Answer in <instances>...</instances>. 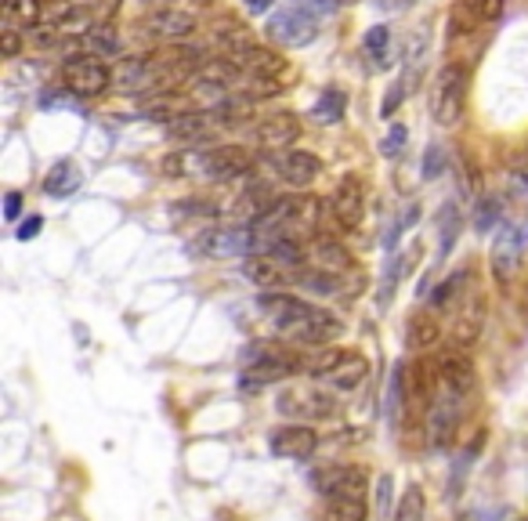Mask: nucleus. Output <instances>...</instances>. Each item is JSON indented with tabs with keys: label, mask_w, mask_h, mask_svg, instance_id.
Segmentation results:
<instances>
[{
	"label": "nucleus",
	"mask_w": 528,
	"mask_h": 521,
	"mask_svg": "<svg viewBox=\"0 0 528 521\" xmlns=\"http://www.w3.org/2000/svg\"><path fill=\"white\" fill-rule=\"evenodd\" d=\"M293 373H304V355L283 344H250L243 355V377H239V388L257 391L268 388V384H279V380L293 377Z\"/></svg>",
	"instance_id": "nucleus-1"
},
{
	"label": "nucleus",
	"mask_w": 528,
	"mask_h": 521,
	"mask_svg": "<svg viewBox=\"0 0 528 521\" xmlns=\"http://www.w3.org/2000/svg\"><path fill=\"white\" fill-rule=\"evenodd\" d=\"M275 409L283 413L290 424H322L340 413V402L326 384H286L275 395Z\"/></svg>",
	"instance_id": "nucleus-2"
},
{
	"label": "nucleus",
	"mask_w": 528,
	"mask_h": 521,
	"mask_svg": "<svg viewBox=\"0 0 528 521\" xmlns=\"http://www.w3.org/2000/svg\"><path fill=\"white\" fill-rule=\"evenodd\" d=\"M467 105V69L449 62L442 66V73L434 76L431 87V120L438 127H456Z\"/></svg>",
	"instance_id": "nucleus-3"
},
{
	"label": "nucleus",
	"mask_w": 528,
	"mask_h": 521,
	"mask_svg": "<svg viewBox=\"0 0 528 521\" xmlns=\"http://www.w3.org/2000/svg\"><path fill=\"white\" fill-rule=\"evenodd\" d=\"M268 40L279 44V48L293 51V48H304V44H312L319 37V19H315L312 11H304L301 4H290V8L275 11L268 26H264Z\"/></svg>",
	"instance_id": "nucleus-4"
},
{
	"label": "nucleus",
	"mask_w": 528,
	"mask_h": 521,
	"mask_svg": "<svg viewBox=\"0 0 528 521\" xmlns=\"http://www.w3.org/2000/svg\"><path fill=\"white\" fill-rule=\"evenodd\" d=\"M62 84L76 98H102L113 87V73L105 62H98V55H73L62 66Z\"/></svg>",
	"instance_id": "nucleus-5"
},
{
	"label": "nucleus",
	"mask_w": 528,
	"mask_h": 521,
	"mask_svg": "<svg viewBox=\"0 0 528 521\" xmlns=\"http://www.w3.org/2000/svg\"><path fill=\"white\" fill-rule=\"evenodd\" d=\"M525 243H528L525 225H518V221L500 225V232L492 239V254H489L492 275H496V283L500 286L514 283V275H518V268H521V254H525Z\"/></svg>",
	"instance_id": "nucleus-6"
},
{
	"label": "nucleus",
	"mask_w": 528,
	"mask_h": 521,
	"mask_svg": "<svg viewBox=\"0 0 528 521\" xmlns=\"http://www.w3.org/2000/svg\"><path fill=\"white\" fill-rule=\"evenodd\" d=\"M485 319H489V304L478 286H471L467 294L460 297V304L453 308V323H449V341L453 348H471L478 344V337L485 333Z\"/></svg>",
	"instance_id": "nucleus-7"
},
{
	"label": "nucleus",
	"mask_w": 528,
	"mask_h": 521,
	"mask_svg": "<svg viewBox=\"0 0 528 521\" xmlns=\"http://www.w3.org/2000/svg\"><path fill=\"white\" fill-rule=\"evenodd\" d=\"M192 160H196V171L207 174L214 181H236V178H246V174L254 171V156L243 149V145H214V149H199L192 152Z\"/></svg>",
	"instance_id": "nucleus-8"
},
{
	"label": "nucleus",
	"mask_w": 528,
	"mask_h": 521,
	"mask_svg": "<svg viewBox=\"0 0 528 521\" xmlns=\"http://www.w3.org/2000/svg\"><path fill=\"white\" fill-rule=\"evenodd\" d=\"M257 304H261V312L268 315V323L283 333V337H290V341L297 337V330L312 319L315 308H319V304L304 301V297H297V294H261Z\"/></svg>",
	"instance_id": "nucleus-9"
},
{
	"label": "nucleus",
	"mask_w": 528,
	"mask_h": 521,
	"mask_svg": "<svg viewBox=\"0 0 528 521\" xmlns=\"http://www.w3.org/2000/svg\"><path fill=\"white\" fill-rule=\"evenodd\" d=\"M315 489L322 500L330 496H366L369 493V471L362 464H326L312 474Z\"/></svg>",
	"instance_id": "nucleus-10"
},
{
	"label": "nucleus",
	"mask_w": 528,
	"mask_h": 521,
	"mask_svg": "<svg viewBox=\"0 0 528 521\" xmlns=\"http://www.w3.org/2000/svg\"><path fill=\"white\" fill-rule=\"evenodd\" d=\"M330 214L344 232H359L362 228V221H366V185H362L359 174L340 178V185L330 196Z\"/></svg>",
	"instance_id": "nucleus-11"
},
{
	"label": "nucleus",
	"mask_w": 528,
	"mask_h": 521,
	"mask_svg": "<svg viewBox=\"0 0 528 521\" xmlns=\"http://www.w3.org/2000/svg\"><path fill=\"white\" fill-rule=\"evenodd\" d=\"M438 362V377H442V391L453 398H467L478 388V370H474L471 355L463 348H445L434 355Z\"/></svg>",
	"instance_id": "nucleus-12"
},
{
	"label": "nucleus",
	"mask_w": 528,
	"mask_h": 521,
	"mask_svg": "<svg viewBox=\"0 0 528 521\" xmlns=\"http://www.w3.org/2000/svg\"><path fill=\"white\" fill-rule=\"evenodd\" d=\"M268 449L279 460H312L319 453V431L312 424H279L268 435Z\"/></svg>",
	"instance_id": "nucleus-13"
},
{
	"label": "nucleus",
	"mask_w": 528,
	"mask_h": 521,
	"mask_svg": "<svg viewBox=\"0 0 528 521\" xmlns=\"http://www.w3.org/2000/svg\"><path fill=\"white\" fill-rule=\"evenodd\" d=\"M460 420H463V398L453 395H438L434 406L427 409V442L431 449H449L460 435Z\"/></svg>",
	"instance_id": "nucleus-14"
},
{
	"label": "nucleus",
	"mask_w": 528,
	"mask_h": 521,
	"mask_svg": "<svg viewBox=\"0 0 528 521\" xmlns=\"http://www.w3.org/2000/svg\"><path fill=\"white\" fill-rule=\"evenodd\" d=\"M236 62V69L243 73V80H261V84H279L286 73V58H279L272 48H261V44H246L243 51L228 55Z\"/></svg>",
	"instance_id": "nucleus-15"
},
{
	"label": "nucleus",
	"mask_w": 528,
	"mask_h": 521,
	"mask_svg": "<svg viewBox=\"0 0 528 521\" xmlns=\"http://www.w3.org/2000/svg\"><path fill=\"white\" fill-rule=\"evenodd\" d=\"M272 171H275V178L283 181V185H290V189H308V185L322 174V160L315 152L286 149V152H275Z\"/></svg>",
	"instance_id": "nucleus-16"
},
{
	"label": "nucleus",
	"mask_w": 528,
	"mask_h": 521,
	"mask_svg": "<svg viewBox=\"0 0 528 521\" xmlns=\"http://www.w3.org/2000/svg\"><path fill=\"white\" fill-rule=\"evenodd\" d=\"M297 138H301V120L293 113L264 116L261 124H254V131H250V142L268 152H286Z\"/></svg>",
	"instance_id": "nucleus-17"
},
{
	"label": "nucleus",
	"mask_w": 528,
	"mask_h": 521,
	"mask_svg": "<svg viewBox=\"0 0 528 521\" xmlns=\"http://www.w3.org/2000/svg\"><path fill=\"white\" fill-rule=\"evenodd\" d=\"M438 388H442V377L434 359H416L413 366H406V395L416 413H427L434 406V398L442 395Z\"/></svg>",
	"instance_id": "nucleus-18"
},
{
	"label": "nucleus",
	"mask_w": 528,
	"mask_h": 521,
	"mask_svg": "<svg viewBox=\"0 0 528 521\" xmlns=\"http://www.w3.org/2000/svg\"><path fill=\"white\" fill-rule=\"evenodd\" d=\"M503 11V0H456L449 15V40L471 37L485 22H496Z\"/></svg>",
	"instance_id": "nucleus-19"
},
{
	"label": "nucleus",
	"mask_w": 528,
	"mask_h": 521,
	"mask_svg": "<svg viewBox=\"0 0 528 521\" xmlns=\"http://www.w3.org/2000/svg\"><path fill=\"white\" fill-rule=\"evenodd\" d=\"M369 377V359L359 355V351H344V359L333 366L319 384H326L330 391H340V395H351V391H359Z\"/></svg>",
	"instance_id": "nucleus-20"
},
{
	"label": "nucleus",
	"mask_w": 528,
	"mask_h": 521,
	"mask_svg": "<svg viewBox=\"0 0 528 521\" xmlns=\"http://www.w3.org/2000/svg\"><path fill=\"white\" fill-rule=\"evenodd\" d=\"M243 275L257 286V290H264V294H275V290H283V286L290 283V272H286V268L279 265L275 257H268V254H250V257H246Z\"/></svg>",
	"instance_id": "nucleus-21"
},
{
	"label": "nucleus",
	"mask_w": 528,
	"mask_h": 521,
	"mask_svg": "<svg viewBox=\"0 0 528 521\" xmlns=\"http://www.w3.org/2000/svg\"><path fill=\"white\" fill-rule=\"evenodd\" d=\"M344 333V323H340L337 315L326 312V308H315L312 319L297 330V337L293 341L297 344H308V348H326V344H333Z\"/></svg>",
	"instance_id": "nucleus-22"
},
{
	"label": "nucleus",
	"mask_w": 528,
	"mask_h": 521,
	"mask_svg": "<svg viewBox=\"0 0 528 521\" xmlns=\"http://www.w3.org/2000/svg\"><path fill=\"white\" fill-rule=\"evenodd\" d=\"M145 33L149 37H163V40H185L196 33V15H189V11H156V15H149V22H145Z\"/></svg>",
	"instance_id": "nucleus-23"
},
{
	"label": "nucleus",
	"mask_w": 528,
	"mask_h": 521,
	"mask_svg": "<svg viewBox=\"0 0 528 521\" xmlns=\"http://www.w3.org/2000/svg\"><path fill=\"white\" fill-rule=\"evenodd\" d=\"M438 341H442V323H438V312H416L409 315V323H406V344L413 351H431L438 348Z\"/></svg>",
	"instance_id": "nucleus-24"
},
{
	"label": "nucleus",
	"mask_w": 528,
	"mask_h": 521,
	"mask_svg": "<svg viewBox=\"0 0 528 521\" xmlns=\"http://www.w3.org/2000/svg\"><path fill=\"white\" fill-rule=\"evenodd\" d=\"M312 261H315V268H322V272H330V275H348L351 268H355V257L348 254V247L337 243V239H326V236L322 239L315 236Z\"/></svg>",
	"instance_id": "nucleus-25"
},
{
	"label": "nucleus",
	"mask_w": 528,
	"mask_h": 521,
	"mask_svg": "<svg viewBox=\"0 0 528 521\" xmlns=\"http://www.w3.org/2000/svg\"><path fill=\"white\" fill-rule=\"evenodd\" d=\"M369 503L366 496H330L322 500V521H366Z\"/></svg>",
	"instance_id": "nucleus-26"
},
{
	"label": "nucleus",
	"mask_w": 528,
	"mask_h": 521,
	"mask_svg": "<svg viewBox=\"0 0 528 521\" xmlns=\"http://www.w3.org/2000/svg\"><path fill=\"white\" fill-rule=\"evenodd\" d=\"M207 124H210V113H178L167 124V134L174 142L196 145L203 138V131H207Z\"/></svg>",
	"instance_id": "nucleus-27"
},
{
	"label": "nucleus",
	"mask_w": 528,
	"mask_h": 521,
	"mask_svg": "<svg viewBox=\"0 0 528 521\" xmlns=\"http://www.w3.org/2000/svg\"><path fill=\"white\" fill-rule=\"evenodd\" d=\"M344 113H348V95H344L340 87H326V91H319V98H315V105H312L315 124H337Z\"/></svg>",
	"instance_id": "nucleus-28"
},
{
	"label": "nucleus",
	"mask_w": 528,
	"mask_h": 521,
	"mask_svg": "<svg viewBox=\"0 0 528 521\" xmlns=\"http://www.w3.org/2000/svg\"><path fill=\"white\" fill-rule=\"evenodd\" d=\"M76 185H80V171H76L73 160H58L48 171V178H44V192L48 196H69Z\"/></svg>",
	"instance_id": "nucleus-29"
},
{
	"label": "nucleus",
	"mask_w": 528,
	"mask_h": 521,
	"mask_svg": "<svg viewBox=\"0 0 528 521\" xmlns=\"http://www.w3.org/2000/svg\"><path fill=\"white\" fill-rule=\"evenodd\" d=\"M4 19H8V26H26V33L33 26H40V19H44V0H4Z\"/></svg>",
	"instance_id": "nucleus-30"
},
{
	"label": "nucleus",
	"mask_w": 528,
	"mask_h": 521,
	"mask_svg": "<svg viewBox=\"0 0 528 521\" xmlns=\"http://www.w3.org/2000/svg\"><path fill=\"white\" fill-rule=\"evenodd\" d=\"M460 228H463V221H460V207L456 203H445L442 210H438V232H442V250H438V257H449L453 254V247H456V236H460Z\"/></svg>",
	"instance_id": "nucleus-31"
},
{
	"label": "nucleus",
	"mask_w": 528,
	"mask_h": 521,
	"mask_svg": "<svg viewBox=\"0 0 528 521\" xmlns=\"http://www.w3.org/2000/svg\"><path fill=\"white\" fill-rule=\"evenodd\" d=\"M391 521H427V496L420 485H406V493L398 500L395 518Z\"/></svg>",
	"instance_id": "nucleus-32"
},
{
	"label": "nucleus",
	"mask_w": 528,
	"mask_h": 521,
	"mask_svg": "<svg viewBox=\"0 0 528 521\" xmlns=\"http://www.w3.org/2000/svg\"><path fill=\"white\" fill-rule=\"evenodd\" d=\"M340 279L344 275H330V272H322V268H315V272H297V286H304L308 294H315V297H333L340 290Z\"/></svg>",
	"instance_id": "nucleus-33"
},
{
	"label": "nucleus",
	"mask_w": 528,
	"mask_h": 521,
	"mask_svg": "<svg viewBox=\"0 0 528 521\" xmlns=\"http://www.w3.org/2000/svg\"><path fill=\"white\" fill-rule=\"evenodd\" d=\"M340 359H344V348H315V355H304V373L322 380Z\"/></svg>",
	"instance_id": "nucleus-34"
},
{
	"label": "nucleus",
	"mask_w": 528,
	"mask_h": 521,
	"mask_svg": "<svg viewBox=\"0 0 528 521\" xmlns=\"http://www.w3.org/2000/svg\"><path fill=\"white\" fill-rule=\"evenodd\" d=\"M500 218H503V203L500 199H478L474 203V232H481V236H489L492 228L500 225Z\"/></svg>",
	"instance_id": "nucleus-35"
},
{
	"label": "nucleus",
	"mask_w": 528,
	"mask_h": 521,
	"mask_svg": "<svg viewBox=\"0 0 528 521\" xmlns=\"http://www.w3.org/2000/svg\"><path fill=\"white\" fill-rule=\"evenodd\" d=\"M467 279H471V272H453V275H449V279H445V283L438 286V290H434V301H431V304H434V312H449L456 297H463L460 286L467 283Z\"/></svg>",
	"instance_id": "nucleus-36"
},
{
	"label": "nucleus",
	"mask_w": 528,
	"mask_h": 521,
	"mask_svg": "<svg viewBox=\"0 0 528 521\" xmlns=\"http://www.w3.org/2000/svg\"><path fill=\"white\" fill-rule=\"evenodd\" d=\"M387 44H391V29L387 26H373L362 40V51H366L377 66H387Z\"/></svg>",
	"instance_id": "nucleus-37"
},
{
	"label": "nucleus",
	"mask_w": 528,
	"mask_h": 521,
	"mask_svg": "<svg viewBox=\"0 0 528 521\" xmlns=\"http://www.w3.org/2000/svg\"><path fill=\"white\" fill-rule=\"evenodd\" d=\"M62 33H66V29L55 26V22H40V26L29 29L26 40L33 44V48H55L58 40H62Z\"/></svg>",
	"instance_id": "nucleus-38"
},
{
	"label": "nucleus",
	"mask_w": 528,
	"mask_h": 521,
	"mask_svg": "<svg viewBox=\"0 0 528 521\" xmlns=\"http://www.w3.org/2000/svg\"><path fill=\"white\" fill-rule=\"evenodd\" d=\"M406 142H409L406 124H391V127H387V134H384V142H380V145H384V149H380V152H384L387 160H395L398 152L406 149Z\"/></svg>",
	"instance_id": "nucleus-39"
},
{
	"label": "nucleus",
	"mask_w": 528,
	"mask_h": 521,
	"mask_svg": "<svg viewBox=\"0 0 528 521\" xmlns=\"http://www.w3.org/2000/svg\"><path fill=\"white\" fill-rule=\"evenodd\" d=\"M91 48L105 51V55H116V51H120V37L109 33V26H98V29H91Z\"/></svg>",
	"instance_id": "nucleus-40"
},
{
	"label": "nucleus",
	"mask_w": 528,
	"mask_h": 521,
	"mask_svg": "<svg viewBox=\"0 0 528 521\" xmlns=\"http://www.w3.org/2000/svg\"><path fill=\"white\" fill-rule=\"evenodd\" d=\"M442 171H445V152H442V145H427V152H424V178L431 181V178H438Z\"/></svg>",
	"instance_id": "nucleus-41"
},
{
	"label": "nucleus",
	"mask_w": 528,
	"mask_h": 521,
	"mask_svg": "<svg viewBox=\"0 0 528 521\" xmlns=\"http://www.w3.org/2000/svg\"><path fill=\"white\" fill-rule=\"evenodd\" d=\"M297 4H301L304 11H312L315 19H322V15H333V11H337L344 0H297Z\"/></svg>",
	"instance_id": "nucleus-42"
},
{
	"label": "nucleus",
	"mask_w": 528,
	"mask_h": 521,
	"mask_svg": "<svg viewBox=\"0 0 528 521\" xmlns=\"http://www.w3.org/2000/svg\"><path fill=\"white\" fill-rule=\"evenodd\" d=\"M391 474H380L377 478V511H380V518L387 514V503H391Z\"/></svg>",
	"instance_id": "nucleus-43"
},
{
	"label": "nucleus",
	"mask_w": 528,
	"mask_h": 521,
	"mask_svg": "<svg viewBox=\"0 0 528 521\" xmlns=\"http://www.w3.org/2000/svg\"><path fill=\"white\" fill-rule=\"evenodd\" d=\"M40 228H44V218H40V214H33V218H26L19 225V232H15V236L22 239V243H29V239H37L40 236Z\"/></svg>",
	"instance_id": "nucleus-44"
},
{
	"label": "nucleus",
	"mask_w": 528,
	"mask_h": 521,
	"mask_svg": "<svg viewBox=\"0 0 528 521\" xmlns=\"http://www.w3.org/2000/svg\"><path fill=\"white\" fill-rule=\"evenodd\" d=\"M19 51H22V37H19V29H15V26H8V29H4V55H8V58H15V55H19Z\"/></svg>",
	"instance_id": "nucleus-45"
},
{
	"label": "nucleus",
	"mask_w": 528,
	"mask_h": 521,
	"mask_svg": "<svg viewBox=\"0 0 528 521\" xmlns=\"http://www.w3.org/2000/svg\"><path fill=\"white\" fill-rule=\"evenodd\" d=\"M19 214H22V192H8V196H4V218L15 221Z\"/></svg>",
	"instance_id": "nucleus-46"
},
{
	"label": "nucleus",
	"mask_w": 528,
	"mask_h": 521,
	"mask_svg": "<svg viewBox=\"0 0 528 521\" xmlns=\"http://www.w3.org/2000/svg\"><path fill=\"white\" fill-rule=\"evenodd\" d=\"M243 4H246V11H250V15H264V11H272L275 0H243Z\"/></svg>",
	"instance_id": "nucleus-47"
},
{
	"label": "nucleus",
	"mask_w": 528,
	"mask_h": 521,
	"mask_svg": "<svg viewBox=\"0 0 528 521\" xmlns=\"http://www.w3.org/2000/svg\"><path fill=\"white\" fill-rule=\"evenodd\" d=\"M416 0H380V8L384 11H406V8H413Z\"/></svg>",
	"instance_id": "nucleus-48"
},
{
	"label": "nucleus",
	"mask_w": 528,
	"mask_h": 521,
	"mask_svg": "<svg viewBox=\"0 0 528 521\" xmlns=\"http://www.w3.org/2000/svg\"><path fill=\"white\" fill-rule=\"evenodd\" d=\"M525 163H528V149H525Z\"/></svg>",
	"instance_id": "nucleus-49"
},
{
	"label": "nucleus",
	"mask_w": 528,
	"mask_h": 521,
	"mask_svg": "<svg viewBox=\"0 0 528 521\" xmlns=\"http://www.w3.org/2000/svg\"><path fill=\"white\" fill-rule=\"evenodd\" d=\"M521 521H528V518H521Z\"/></svg>",
	"instance_id": "nucleus-50"
}]
</instances>
